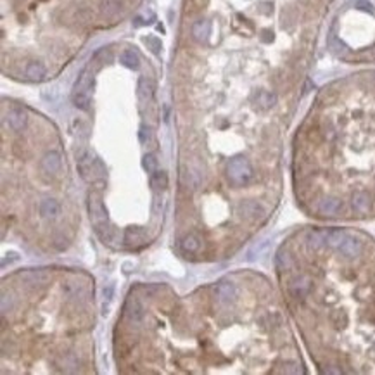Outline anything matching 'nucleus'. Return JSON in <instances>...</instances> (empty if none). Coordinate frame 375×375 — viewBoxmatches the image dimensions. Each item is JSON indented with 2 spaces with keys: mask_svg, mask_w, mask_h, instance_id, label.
Wrapping results in <instances>:
<instances>
[{
  "mask_svg": "<svg viewBox=\"0 0 375 375\" xmlns=\"http://www.w3.org/2000/svg\"><path fill=\"white\" fill-rule=\"evenodd\" d=\"M89 213H90V220H92L94 229H95V232L99 234L100 239L107 244L113 242L114 232H113V229L107 225L106 209H104V206H102L100 194H97V192H92V194L89 195Z\"/></svg>",
  "mask_w": 375,
  "mask_h": 375,
  "instance_id": "f257e3e1",
  "label": "nucleus"
},
{
  "mask_svg": "<svg viewBox=\"0 0 375 375\" xmlns=\"http://www.w3.org/2000/svg\"><path fill=\"white\" fill-rule=\"evenodd\" d=\"M78 171L85 182H97L106 178V166L97 156L89 152L78 154Z\"/></svg>",
  "mask_w": 375,
  "mask_h": 375,
  "instance_id": "f03ea898",
  "label": "nucleus"
},
{
  "mask_svg": "<svg viewBox=\"0 0 375 375\" xmlns=\"http://www.w3.org/2000/svg\"><path fill=\"white\" fill-rule=\"evenodd\" d=\"M90 92H92V73L90 68H85L73 90V102L78 109L87 111L90 107Z\"/></svg>",
  "mask_w": 375,
  "mask_h": 375,
  "instance_id": "7ed1b4c3",
  "label": "nucleus"
},
{
  "mask_svg": "<svg viewBox=\"0 0 375 375\" xmlns=\"http://www.w3.org/2000/svg\"><path fill=\"white\" fill-rule=\"evenodd\" d=\"M254 171H252L251 163L246 157H234L227 166V177L234 185H244L252 178Z\"/></svg>",
  "mask_w": 375,
  "mask_h": 375,
  "instance_id": "20e7f679",
  "label": "nucleus"
},
{
  "mask_svg": "<svg viewBox=\"0 0 375 375\" xmlns=\"http://www.w3.org/2000/svg\"><path fill=\"white\" fill-rule=\"evenodd\" d=\"M215 294H216V299H218L220 304L227 306V304L234 303L237 297V289L232 282H222L215 287Z\"/></svg>",
  "mask_w": 375,
  "mask_h": 375,
  "instance_id": "39448f33",
  "label": "nucleus"
},
{
  "mask_svg": "<svg viewBox=\"0 0 375 375\" xmlns=\"http://www.w3.org/2000/svg\"><path fill=\"white\" fill-rule=\"evenodd\" d=\"M239 213L247 220H261L265 218V209L256 201H244L239 204Z\"/></svg>",
  "mask_w": 375,
  "mask_h": 375,
  "instance_id": "423d86ee",
  "label": "nucleus"
},
{
  "mask_svg": "<svg viewBox=\"0 0 375 375\" xmlns=\"http://www.w3.org/2000/svg\"><path fill=\"white\" fill-rule=\"evenodd\" d=\"M337 249L341 254H344L346 258H355V256H358L360 251H362V242H360L356 237H351L346 234V237L337 246Z\"/></svg>",
  "mask_w": 375,
  "mask_h": 375,
  "instance_id": "0eeeda50",
  "label": "nucleus"
},
{
  "mask_svg": "<svg viewBox=\"0 0 375 375\" xmlns=\"http://www.w3.org/2000/svg\"><path fill=\"white\" fill-rule=\"evenodd\" d=\"M342 209V202L335 197H324L318 202V213L325 216H335Z\"/></svg>",
  "mask_w": 375,
  "mask_h": 375,
  "instance_id": "6e6552de",
  "label": "nucleus"
},
{
  "mask_svg": "<svg viewBox=\"0 0 375 375\" xmlns=\"http://www.w3.org/2000/svg\"><path fill=\"white\" fill-rule=\"evenodd\" d=\"M42 168L48 175H57L61 171V154L55 152V150L47 152L44 156V159H42Z\"/></svg>",
  "mask_w": 375,
  "mask_h": 375,
  "instance_id": "1a4fd4ad",
  "label": "nucleus"
},
{
  "mask_svg": "<svg viewBox=\"0 0 375 375\" xmlns=\"http://www.w3.org/2000/svg\"><path fill=\"white\" fill-rule=\"evenodd\" d=\"M45 73H47L45 66L38 61H31L30 64L26 66V69H24V75H26V78L31 80V82H40L45 76Z\"/></svg>",
  "mask_w": 375,
  "mask_h": 375,
  "instance_id": "9d476101",
  "label": "nucleus"
},
{
  "mask_svg": "<svg viewBox=\"0 0 375 375\" xmlns=\"http://www.w3.org/2000/svg\"><path fill=\"white\" fill-rule=\"evenodd\" d=\"M209 33H211V24L206 19L197 21V23H194V26H192V37L197 42H206L209 38Z\"/></svg>",
  "mask_w": 375,
  "mask_h": 375,
  "instance_id": "9b49d317",
  "label": "nucleus"
},
{
  "mask_svg": "<svg viewBox=\"0 0 375 375\" xmlns=\"http://www.w3.org/2000/svg\"><path fill=\"white\" fill-rule=\"evenodd\" d=\"M351 206L356 213H369L370 211V195L367 192H356L353 195V201H351Z\"/></svg>",
  "mask_w": 375,
  "mask_h": 375,
  "instance_id": "f8f14e48",
  "label": "nucleus"
},
{
  "mask_svg": "<svg viewBox=\"0 0 375 375\" xmlns=\"http://www.w3.org/2000/svg\"><path fill=\"white\" fill-rule=\"evenodd\" d=\"M40 213L44 218H57L61 215V206L54 199H45L40 204Z\"/></svg>",
  "mask_w": 375,
  "mask_h": 375,
  "instance_id": "ddd939ff",
  "label": "nucleus"
},
{
  "mask_svg": "<svg viewBox=\"0 0 375 375\" xmlns=\"http://www.w3.org/2000/svg\"><path fill=\"white\" fill-rule=\"evenodd\" d=\"M7 120H9V125H10V128H14V130H23L24 126H26V113L24 111H21V109H12V111H9V114H7Z\"/></svg>",
  "mask_w": 375,
  "mask_h": 375,
  "instance_id": "4468645a",
  "label": "nucleus"
},
{
  "mask_svg": "<svg viewBox=\"0 0 375 375\" xmlns=\"http://www.w3.org/2000/svg\"><path fill=\"white\" fill-rule=\"evenodd\" d=\"M147 240V235L142 229H126L125 232V242L128 246H140Z\"/></svg>",
  "mask_w": 375,
  "mask_h": 375,
  "instance_id": "2eb2a0df",
  "label": "nucleus"
},
{
  "mask_svg": "<svg viewBox=\"0 0 375 375\" xmlns=\"http://www.w3.org/2000/svg\"><path fill=\"white\" fill-rule=\"evenodd\" d=\"M120 62L125 66V68H128V69H139V66H140L139 54H137L135 50H130V48H126V50H123L120 54Z\"/></svg>",
  "mask_w": 375,
  "mask_h": 375,
  "instance_id": "dca6fc26",
  "label": "nucleus"
},
{
  "mask_svg": "<svg viewBox=\"0 0 375 375\" xmlns=\"http://www.w3.org/2000/svg\"><path fill=\"white\" fill-rule=\"evenodd\" d=\"M126 315H128V318L132 322H140L143 318V308H142V304H140L137 299L128 301V304H126Z\"/></svg>",
  "mask_w": 375,
  "mask_h": 375,
  "instance_id": "f3484780",
  "label": "nucleus"
},
{
  "mask_svg": "<svg viewBox=\"0 0 375 375\" xmlns=\"http://www.w3.org/2000/svg\"><path fill=\"white\" fill-rule=\"evenodd\" d=\"M150 185L154 190H164L168 187V175L164 171L156 170L154 173H150Z\"/></svg>",
  "mask_w": 375,
  "mask_h": 375,
  "instance_id": "a211bd4d",
  "label": "nucleus"
},
{
  "mask_svg": "<svg viewBox=\"0 0 375 375\" xmlns=\"http://www.w3.org/2000/svg\"><path fill=\"white\" fill-rule=\"evenodd\" d=\"M180 246L185 252H195L199 249V246H201V240H199V237L195 234H188V235H185L182 239Z\"/></svg>",
  "mask_w": 375,
  "mask_h": 375,
  "instance_id": "6ab92c4d",
  "label": "nucleus"
},
{
  "mask_svg": "<svg viewBox=\"0 0 375 375\" xmlns=\"http://www.w3.org/2000/svg\"><path fill=\"white\" fill-rule=\"evenodd\" d=\"M152 92H154V85L152 83L149 82L147 78H142L140 80V83H139V95H140V99H150L152 97Z\"/></svg>",
  "mask_w": 375,
  "mask_h": 375,
  "instance_id": "aec40b11",
  "label": "nucleus"
},
{
  "mask_svg": "<svg viewBox=\"0 0 375 375\" xmlns=\"http://www.w3.org/2000/svg\"><path fill=\"white\" fill-rule=\"evenodd\" d=\"M142 166H143V170H145L147 173H154V171L157 170V159H156V156H154V154H147V156H143Z\"/></svg>",
  "mask_w": 375,
  "mask_h": 375,
  "instance_id": "412c9836",
  "label": "nucleus"
},
{
  "mask_svg": "<svg viewBox=\"0 0 375 375\" xmlns=\"http://www.w3.org/2000/svg\"><path fill=\"white\" fill-rule=\"evenodd\" d=\"M258 104L263 109H268V107H272L273 104H275V95L270 92H261L258 95Z\"/></svg>",
  "mask_w": 375,
  "mask_h": 375,
  "instance_id": "4be33fe9",
  "label": "nucleus"
},
{
  "mask_svg": "<svg viewBox=\"0 0 375 375\" xmlns=\"http://www.w3.org/2000/svg\"><path fill=\"white\" fill-rule=\"evenodd\" d=\"M143 42H145V45H149L150 50H152L154 54H157V52H159V48H161V42L157 40L156 37H147V38H143Z\"/></svg>",
  "mask_w": 375,
  "mask_h": 375,
  "instance_id": "5701e85b",
  "label": "nucleus"
},
{
  "mask_svg": "<svg viewBox=\"0 0 375 375\" xmlns=\"http://www.w3.org/2000/svg\"><path fill=\"white\" fill-rule=\"evenodd\" d=\"M140 140H142V143H145L149 140V128H145V126L140 128Z\"/></svg>",
  "mask_w": 375,
  "mask_h": 375,
  "instance_id": "b1692460",
  "label": "nucleus"
}]
</instances>
